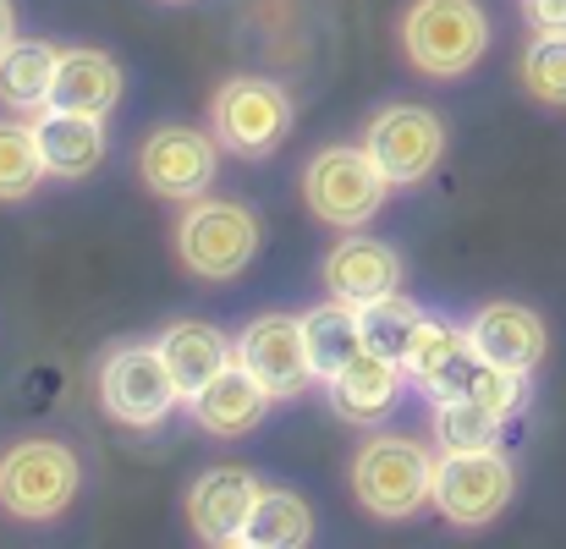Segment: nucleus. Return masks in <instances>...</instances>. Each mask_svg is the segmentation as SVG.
Instances as JSON below:
<instances>
[{
    "instance_id": "nucleus-21",
    "label": "nucleus",
    "mask_w": 566,
    "mask_h": 549,
    "mask_svg": "<svg viewBox=\"0 0 566 549\" xmlns=\"http://www.w3.org/2000/svg\"><path fill=\"white\" fill-rule=\"evenodd\" d=\"M303 336H308V358H314V373L331 379L364 352V314L358 303L347 297H331V303H314L303 314Z\"/></svg>"
},
{
    "instance_id": "nucleus-26",
    "label": "nucleus",
    "mask_w": 566,
    "mask_h": 549,
    "mask_svg": "<svg viewBox=\"0 0 566 549\" xmlns=\"http://www.w3.org/2000/svg\"><path fill=\"white\" fill-rule=\"evenodd\" d=\"M358 314H364V347L379 352V358H396V363H401V352H407V341H412L423 308H418L412 297H401V292H385L375 303H364Z\"/></svg>"
},
{
    "instance_id": "nucleus-30",
    "label": "nucleus",
    "mask_w": 566,
    "mask_h": 549,
    "mask_svg": "<svg viewBox=\"0 0 566 549\" xmlns=\"http://www.w3.org/2000/svg\"><path fill=\"white\" fill-rule=\"evenodd\" d=\"M17 44V6L11 0H0V55Z\"/></svg>"
},
{
    "instance_id": "nucleus-20",
    "label": "nucleus",
    "mask_w": 566,
    "mask_h": 549,
    "mask_svg": "<svg viewBox=\"0 0 566 549\" xmlns=\"http://www.w3.org/2000/svg\"><path fill=\"white\" fill-rule=\"evenodd\" d=\"M55 66H61V50L44 44V39H17L6 55H0V105L17 110V116H33L50 105L55 94Z\"/></svg>"
},
{
    "instance_id": "nucleus-5",
    "label": "nucleus",
    "mask_w": 566,
    "mask_h": 549,
    "mask_svg": "<svg viewBox=\"0 0 566 549\" xmlns=\"http://www.w3.org/2000/svg\"><path fill=\"white\" fill-rule=\"evenodd\" d=\"M385 171L375 166V155L358 144H336V149H319L303 171V198L308 209L325 220V225H342V231H358L364 220H375L385 209Z\"/></svg>"
},
{
    "instance_id": "nucleus-10",
    "label": "nucleus",
    "mask_w": 566,
    "mask_h": 549,
    "mask_svg": "<svg viewBox=\"0 0 566 549\" xmlns=\"http://www.w3.org/2000/svg\"><path fill=\"white\" fill-rule=\"evenodd\" d=\"M138 171H144V187L171 198V203H192L214 187V171H220V138H203L198 127H155L138 149Z\"/></svg>"
},
{
    "instance_id": "nucleus-19",
    "label": "nucleus",
    "mask_w": 566,
    "mask_h": 549,
    "mask_svg": "<svg viewBox=\"0 0 566 549\" xmlns=\"http://www.w3.org/2000/svg\"><path fill=\"white\" fill-rule=\"evenodd\" d=\"M155 347H160V358H166V368H171V379L182 384V395H198L220 368L237 363V341H226L214 325H198V319L171 325Z\"/></svg>"
},
{
    "instance_id": "nucleus-6",
    "label": "nucleus",
    "mask_w": 566,
    "mask_h": 549,
    "mask_svg": "<svg viewBox=\"0 0 566 549\" xmlns=\"http://www.w3.org/2000/svg\"><path fill=\"white\" fill-rule=\"evenodd\" d=\"M517 473L512 462L490 451H440L434 456V511L457 528H484L512 506Z\"/></svg>"
},
{
    "instance_id": "nucleus-18",
    "label": "nucleus",
    "mask_w": 566,
    "mask_h": 549,
    "mask_svg": "<svg viewBox=\"0 0 566 549\" xmlns=\"http://www.w3.org/2000/svg\"><path fill=\"white\" fill-rule=\"evenodd\" d=\"M50 105L83 110V116H111L122 105V66L105 50H61Z\"/></svg>"
},
{
    "instance_id": "nucleus-12",
    "label": "nucleus",
    "mask_w": 566,
    "mask_h": 549,
    "mask_svg": "<svg viewBox=\"0 0 566 549\" xmlns=\"http://www.w3.org/2000/svg\"><path fill=\"white\" fill-rule=\"evenodd\" d=\"M259 495H264V484H259L253 473H242V467H214V473H203L188 495L192 534H198L203 545H242Z\"/></svg>"
},
{
    "instance_id": "nucleus-8",
    "label": "nucleus",
    "mask_w": 566,
    "mask_h": 549,
    "mask_svg": "<svg viewBox=\"0 0 566 549\" xmlns=\"http://www.w3.org/2000/svg\"><path fill=\"white\" fill-rule=\"evenodd\" d=\"M209 122H214L220 149H231L237 160H264L292 133V99L270 77H231L220 83Z\"/></svg>"
},
{
    "instance_id": "nucleus-11",
    "label": "nucleus",
    "mask_w": 566,
    "mask_h": 549,
    "mask_svg": "<svg viewBox=\"0 0 566 549\" xmlns=\"http://www.w3.org/2000/svg\"><path fill=\"white\" fill-rule=\"evenodd\" d=\"M237 363L248 368L275 401H292L303 395L319 373L308 358V336H303V319L292 314H259L242 336H237Z\"/></svg>"
},
{
    "instance_id": "nucleus-16",
    "label": "nucleus",
    "mask_w": 566,
    "mask_h": 549,
    "mask_svg": "<svg viewBox=\"0 0 566 549\" xmlns=\"http://www.w3.org/2000/svg\"><path fill=\"white\" fill-rule=\"evenodd\" d=\"M401 379L407 373H401L396 358H379V352L364 347L342 373L325 379V395H331L336 418H347V423H385L401 401Z\"/></svg>"
},
{
    "instance_id": "nucleus-29",
    "label": "nucleus",
    "mask_w": 566,
    "mask_h": 549,
    "mask_svg": "<svg viewBox=\"0 0 566 549\" xmlns=\"http://www.w3.org/2000/svg\"><path fill=\"white\" fill-rule=\"evenodd\" d=\"M523 17L539 33H566V0H523Z\"/></svg>"
},
{
    "instance_id": "nucleus-1",
    "label": "nucleus",
    "mask_w": 566,
    "mask_h": 549,
    "mask_svg": "<svg viewBox=\"0 0 566 549\" xmlns=\"http://www.w3.org/2000/svg\"><path fill=\"white\" fill-rule=\"evenodd\" d=\"M401 50L423 77H462L490 50V17L479 0H412L401 17Z\"/></svg>"
},
{
    "instance_id": "nucleus-2",
    "label": "nucleus",
    "mask_w": 566,
    "mask_h": 549,
    "mask_svg": "<svg viewBox=\"0 0 566 549\" xmlns=\"http://www.w3.org/2000/svg\"><path fill=\"white\" fill-rule=\"evenodd\" d=\"M177 253L198 281H231L259 253V214L237 198H192L177 225Z\"/></svg>"
},
{
    "instance_id": "nucleus-27",
    "label": "nucleus",
    "mask_w": 566,
    "mask_h": 549,
    "mask_svg": "<svg viewBox=\"0 0 566 549\" xmlns=\"http://www.w3.org/2000/svg\"><path fill=\"white\" fill-rule=\"evenodd\" d=\"M523 88L539 105H566V33H534L523 55Z\"/></svg>"
},
{
    "instance_id": "nucleus-15",
    "label": "nucleus",
    "mask_w": 566,
    "mask_h": 549,
    "mask_svg": "<svg viewBox=\"0 0 566 549\" xmlns=\"http://www.w3.org/2000/svg\"><path fill=\"white\" fill-rule=\"evenodd\" d=\"M33 133H39V149H44V166H50L55 182H83L105 160V116L44 105L39 122H33Z\"/></svg>"
},
{
    "instance_id": "nucleus-23",
    "label": "nucleus",
    "mask_w": 566,
    "mask_h": 549,
    "mask_svg": "<svg viewBox=\"0 0 566 549\" xmlns=\"http://www.w3.org/2000/svg\"><path fill=\"white\" fill-rule=\"evenodd\" d=\"M468 352H473V347H468V330H457V325H446V319L423 314V319H418V330H412V341H407V352H401V373H407L412 384L434 390V384L462 363Z\"/></svg>"
},
{
    "instance_id": "nucleus-4",
    "label": "nucleus",
    "mask_w": 566,
    "mask_h": 549,
    "mask_svg": "<svg viewBox=\"0 0 566 549\" xmlns=\"http://www.w3.org/2000/svg\"><path fill=\"white\" fill-rule=\"evenodd\" d=\"M83 467L61 440H22L0 456V511L22 522H50L77 500Z\"/></svg>"
},
{
    "instance_id": "nucleus-7",
    "label": "nucleus",
    "mask_w": 566,
    "mask_h": 549,
    "mask_svg": "<svg viewBox=\"0 0 566 549\" xmlns=\"http://www.w3.org/2000/svg\"><path fill=\"white\" fill-rule=\"evenodd\" d=\"M99 401H105V412H111L116 423H127V429H160V423L177 412V401H188V395H182V384L171 379L160 347L127 341V347H116V352L105 358V368H99Z\"/></svg>"
},
{
    "instance_id": "nucleus-22",
    "label": "nucleus",
    "mask_w": 566,
    "mask_h": 549,
    "mask_svg": "<svg viewBox=\"0 0 566 549\" xmlns=\"http://www.w3.org/2000/svg\"><path fill=\"white\" fill-rule=\"evenodd\" d=\"M308 539H314V511H308V500L292 495V489H264L259 506H253V517H248L242 545L248 549H303Z\"/></svg>"
},
{
    "instance_id": "nucleus-24",
    "label": "nucleus",
    "mask_w": 566,
    "mask_h": 549,
    "mask_svg": "<svg viewBox=\"0 0 566 549\" xmlns=\"http://www.w3.org/2000/svg\"><path fill=\"white\" fill-rule=\"evenodd\" d=\"M44 177H50V166H44L33 122H0V203L33 198Z\"/></svg>"
},
{
    "instance_id": "nucleus-9",
    "label": "nucleus",
    "mask_w": 566,
    "mask_h": 549,
    "mask_svg": "<svg viewBox=\"0 0 566 549\" xmlns=\"http://www.w3.org/2000/svg\"><path fill=\"white\" fill-rule=\"evenodd\" d=\"M364 149L375 155V166L385 171L390 187H412L440 166L446 127L423 105H385L375 122H369V133H364Z\"/></svg>"
},
{
    "instance_id": "nucleus-28",
    "label": "nucleus",
    "mask_w": 566,
    "mask_h": 549,
    "mask_svg": "<svg viewBox=\"0 0 566 549\" xmlns=\"http://www.w3.org/2000/svg\"><path fill=\"white\" fill-rule=\"evenodd\" d=\"M468 395L484 401L490 412L512 418V412H523V401H528V373H517V368H495V363L479 358L473 379H468Z\"/></svg>"
},
{
    "instance_id": "nucleus-3",
    "label": "nucleus",
    "mask_w": 566,
    "mask_h": 549,
    "mask_svg": "<svg viewBox=\"0 0 566 549\" xmlns=\"http://www.w3.org/2000/svg\"><path fill=\"white\" fill-rule=\"evenodd\" d=\"M353 495L385 522L412 517L423 500H434V456L407 434H375L353 462Z\"/></svg>"
},
{
    "instance_id": "nucleus-14",
    "label": "nucleus",
    "mask_w": 566,
    "mask_h": 549,
    "mask_svg": "<svg viewBox=\"0 0 566 549\" xmlns=\"http://www.w3.org/2000/svg\"><path fill=\"white\" fill-rule=\"evenodd\" d=\"M188 407H192V423H198V429H209V434H220V440H237V434H253V429L270 418L275 395L242 363H231V368H220L198 395H188Z\"/></svg>"
},
{
    "instance_id": "nucleus-17",
    "label": "nucleus",
    "mask_w": 566,
    "mask_h": 549,
    "mask_svg": "<svg viewBox=\"0 0 566 549\" xmlns=\"http://www.w3.org/2000/svg\"><path fill=\"white\" fill-rule=\"evenodd\" d=\"M325 286L331 297H347V303H375L385 292L401 286V258L390 242H375V236H347L325 253Z\"/></svg>"
},
{
    "instance_id": "nucleus-13",
    "label": "nucleus",
    "mask_w": 566,
    "mask_h": 549,
    "mask_svg": "<svg viewBox=\"0 0 566 549\" xmlns=\"http://www.w3.org/2000/svg\"><path fill=\"white\" fill-rule=\"evenodd\" d=\"M468 347L473 358L495 368H517V373H534L545 358V319L523 303H490L473 314L468 325Z\"/></svg>"
},
{
    "instance_id": "nucleus-25",
    "label": "nucleus",
    "mask_w": 566,
    "mask_h": 549,
    "mask_svg": "<svg viewBox=\"0 0 566 549\" xmlns=\"http://www.w3.org/2000/svg\"><path fill=\"white\" fill-rule=\"evenodd\" d=\"M501 429H506V418L490 412L473 395L434 401V440H440V451H490L501 440Z\"/></svg>"
}]
</instances>
